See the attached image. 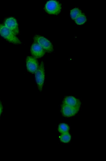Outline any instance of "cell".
<instances>
[{"mask_svg": "<svg viewBox=\"0 0 106 161\" xmlns=\"http://www.w3.org/2000/svg\"><path fill=\"white\" fill-rule=\"evenodd\" d=\"M82 13L81 11L79 8H75L70 12V16L72 19L75 20Z\"/></svg>", "mask_w": 106, "mask_h": 161, "instance_id": "10", "label": "cell"}, {"mask_svg": "<svg viewBox=\"0 0 106 161\" xmlns=\"http://www.w3.org/2000/svg\"><path fill=\"white\" fill-rule=\"evenodd\" d=\"M87 20L86 16L83 13L75 20V23L79 25L84 24L86 22Z\"/></svg>", "mask_w": 106, "mask_h": 161, "instance_id": "11", "label": "cell"}, {"mask_svg": "<svg viewBox=\"0 0 106 161\" xmlns=\"http://www.w3.org/2000/svg\"><path fill=\"white\" fill-rule=\"evenodd\" d=\"M35 73V79L39 90L41 92L45 80L44 63L42 62Z\"/></svg>", "mask_w": 106, "mask_h": 161, "instance_id": "4", "label": "cell"}, {"mask_svg": "<svg viewBox=\"0 0 106 161\" xmlns=\"http://www.w3.org/2000/svg\"><path fill=\"white\" fill-rule=\"evenodd\" d=\"M2 108H3V107H2V104L1 102L0 101V116H1L2 113Z\"/></svg>", "mask_w": 106, "mask_h": 161, "instance_id": "14", "label": "cell"}, {"mask_svg": "<svg viewBox=\"0 0 106 161\" xmlns=\"http://www.w3.org/2000/svg\"><path fill=\"white\" fill-rule=\"evenodd\" d=\"M35 43L38 44L43 49L45 52L51 53L53 51V46L50 41L44 37L38 36L34 38Z\"/></svg>", "mask_w": 106, "mask_h": 161, "instance_id": "3", "label": "cell"}, {"mask_svg": "<svg viewBox=\"0 0 106 161\" xmlns=\"http://www.w3.org/2000/svg\"><path fill=\"white\" fill-rule=\"evenodd\" d=\"M26 66L28 71L35 73L39 67L38 62L36 58L29 56L26 59Z\"/></svg>", "mask_w": 106, "mask_h": 161, "instance_id": "7", "label": "cell"}, {"mask_svg": "<svg viewBox=\"0 0 106 161\" xmlns=\"http://www.w3.org/2000/svg\"><path fill=\"white\" fill-rule=\"evenodd\" d=\"M59 137L60 141L65 143L69 142L71 138V136L68 133V132L63 133Z\"/></svg>", "mask_w": 106, "mask_h": 161, "instance_id": "12", "label": "cell"}, {"mask_svg": "<svg viewBox=\"0 0 106 161\" xmlns=\"http://www.w3.org/2000/svg\"><path fill=\"white\" fill-rule=\"evenodd\" d=\"M62 9L61 4L56 1H49L45 6L46 11L51 15H57L61 12Z\"/></svg>", "mask_w": 106, "mask_h": 161, "instance_id": "2", "label": "cell"}, {"mask_svg": "<svg viewBox=\"0 0 106 161\" xmlns=\"http://www.w3.org/2000/svg\"><path fill=\"white\" fill-rule=\"evenodd\" d=\"M4 25L14 34H18L19 30L17 20L13 17L7 18L5 21Z\"/></svg>", "mask_w": 106, "mask_h": 161, "instance_id": "6", "label": "cell"}, {"mask_svg": "<svg viewBox=\"0 0 106 161\" xmlns=\"http://www.w3.org/2000/svg\"><path fill=\"white\" fill-rule=\"evenodd\" d=\"M0 34L10 42L16 44H21L20 41L11 31L4 25L0 24Z\"/></svg>", "mask_w": 106, "mask_h": 161, "instance_id": "1", "label": "cell"}, {"mask_svg": "<svg viewBox=\"0 0 106 161\" xmlns=\"http://www.w3.org/2000/svg\"><path fill=\"white\" fill-rule=\"evenodd\" d=\"M80 108L70 106L63 104L61 107V112L63 116L66 117H72L78 113Z\"/></svg>", "mask_w": 106, "mask_h": 161, "instance_id": "5", "label": "cell"}, {"mask_svg": "<svg viewBox=\"0 0 106 161\" xmlns=\"http://www.w3.org/2000/svg\"><path fill=\"white\" fill-rule=\"evenodd\" d=\"M63 104L77 108H80L81 103L80 100L74 97H66L63 101Z\"/></svg>", "mask_w": 106, "mask_h": 161, "instance_id": "9", "label": "cell"}, {"mask_svg": "<svg viewBox=\"0 0 106 161\" xmlns=\"http://www.w3.org/2000/svg\"><path fill=\"white\" fill-rule=\"evenodd\" d=\"M31 52L35 58H40L43 57L45 51L38 44L34 43L31 46Z\"/></svg>", "mask_w": 106, "mask_h": 161, "instance_id": "8", "label": "cell"}, {"mask_svg": "<svg viewBox=\"0 0 106 161\" xmlns=\"http://www.w3.org/2000/svg\"><path fill=\"white\" fill-rule=\"evenodd\" d=\"M69 130L68 125L66 124L61 123L59 126L58 130L61 133L68 132Z\"/></svg>", "mask_w": 106, "mask_h": 161, "instance_id": "13", "label": "cell"}]
</instances>
